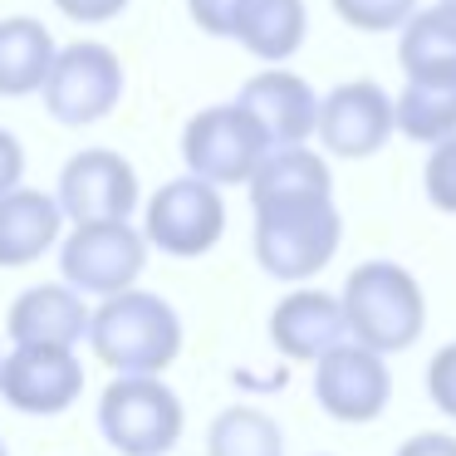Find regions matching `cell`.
Returning a JSON list of instances; mask_svg holds the SVG:
<instances>
[{
  "label": "cell",
  "mask_w": 456,
  "mask_h": 456,
  "mask_svg": "<svg viewBox=\"0 0 456 456\" xmlns=\"http://www.w3.org/2000/svg\"><path fill=\"white\" fill-rule=\"evenodd\" d=\"M344 240V216L334 191L324 197H275L256 201V260L270 280L305 285L334 260Z\"/></svg>",
  "instance_id": "obj_1"
},
{
  "label": "cell",
  "mask_w": 456,
  "mask_h": 456,
  "mask_svg": "<svg viewBox=\"0 0 456 456\" xmlns=\"http://www.w3.org/2000/svg\"><path fill=\"white\" fill-rule=\"evenodd\" d=\"M89 348L113 373H162L182 354V319L152 289H118L89 319Z\"/></svg>",
  "instance_id": "obj_2"
},
{
  "label": "cell",
  "mask_w": 456,
  "mask_h": 456,
  "mask_svg": "<svg viewBox=\"0 0 456 456\" xmlns=\"http://www.w3.org/2000/svg\"><path fill=\"white\" fill-rule=\"evenodd\" d=\"M338 305L348 319V338L378 348V354H403L427 329V295L417 275L397 260H363L348 270Z\"/></svg>",
  "instance_id": "obj_3"
},
{
  "label": "cell",
  "mask_w": 456,
  "mask_h": 456,
  "mask_svg": "<svg viewBox=\"0 0 456 456\" xmlns=\"http://www.w3.org/2000/svg\"><path fill=\"white\" fill-rule=\"evenodd\" d=\"M187 407L162 373H113L99 397V432L118 456H167L182 442Z\"/></svg>",
  "instance_id": "obj_4"
},
{
  "label": "cell",
  "mask_w": 456,
  "mask_h": 456,
  "mask_svg": "<svg viewBox=\"0 0 456 456\" xmlns=\"http://www.w3.org/2000/svg\"><path fill=\"white\" fill-rule=\"evenodd\" d=\"M123 60L99 40H79L54 50V64L40 84L45 113L64 128H89L103 123L123 103Z\"/></svg>",
  "instance_id": "obj_5"
},
{
  "label": "cell",
  "mask_w": 456,
  "mask_h": 456,
  "mask_svg": "<svg viewBox=\"0 0 456 456\" xmlns=\"http://www.w3.org/2000/svg\"><path fill=\"white\" fill-rule=\"evenodd\" d=\"M142 236H148V246H158L172 260H197L207 250H216V240L226 236L221 187L197 177V172L162 182L148 197V211H142Z\"/></svg>",
  "instance_id": "obj_6"
},
{
  "label": "cell",
  "mask_w": 456,
  "mask_h": 456,
  "mask_svg": "<svg viewBox=\"0 0 456 456\" xmlns=\"http://www.w3.org/2000/svg\"><path fill=\"white\" fill-rule=\"evenodd\" d=\"M265 152H270L265 133H260V123L240 103H211V109L191 113L187 128H182V162H187V172L216 182V187L250 182V172L260 167Z\"/></svg>",
  "instance_id": "obj_7"
},
{
  "label": "cell",
  "mask_w": 456,
  "mask_h": 456,
  "mask_svg": "<svg viewBox=\"0 0 456 456\" xmlns=\"http://www.w3.org/2000/svg\"><path fill=\"white\" fill-rule=\"evenodd\" d=\"M60 270L64 285L109 299L138 285L148 270V236L128 221H74L69 240L60 246Z\"/></svg>",
  "instance_id": "obj_8"
},
{
  "label": "cell",
  "mask_w": 456,
  "mask_h": 456,
  "mask_svg": "<svg viewBox=\"0 0 456 456\" xmlns=\"http://www.w3.org/2000/svg\"><path fill=\"white\" fill-rule=\"evenodd\" d=\"M314 397L334 422H373L387 412V397H393V373H387V354L344 338L334 344L314 368Z\"/></svg>",
  "instance_id": "obj_9"
},
{
  "label": "cell",
  "mask_w": 456,
  "mask_h": 456,
  "mask_svg": "<svg viewBox=\"0 0 456 456\" xmlns=\"http://www.w3.org/2000/svg\"><path fill=\"white\" fill-rule=\"evenodd\" d=\"M84 393V363L64 344H15L0 358V397L25 417H60Z\"/></svg>",
  "instance_id": "obj_10"
},
{
  "label": "cell",
  "mask_w": 456,
  "mask_h": 456,
  "mask_svg": "<svg viewBox=\"0 0 456 456\" xmlns=\"http://www.w3.org/2000/svg\"><path fill=\"white\" fill-rule=\"evenodd\" d=\"M397 133V113L387 89H378L373 79H348L338 89H329L319 99V123L314 138L324 142V152L344 162H363L373 152L387 148V138Z\"/></svg>",
  "instance_id": "obj_11"
},
{
  "label": "cell",
  "mask_w": 456,
  "mask_h": 456,
  "mask_svg": "<svg viewBox=\"0 0 456 456\" xmlns=\"http://www.w3.org/2000/svg\"><path fill=\"white\" fill-rule=\"evenodd\" d=\"M54 197L69 221H128L138 211V172L113 148H84L64 162Z\"/></svg>",
  "instance_id": "obj_12"
},
{
  "label": "cell",
  "mask_w": 456,
  "mask_h": 456,
  "mask_svg": "<svg viewBox=\"0 0 456 456\" xmlns=\"http://www.w3.org/2000/svg\"><path fill=\"white\" fill-rule=\"evenodd\" d=\"M236 103L260 123L270 148H289V142H309L319 123V94L309 89L305 74L285 69V64H270V69L250 74L240 84Z\"/></svg>",
  "instance_id": "obj_13"
},
{
  "label": "cell",
  "mask_w": 456,
  "mask_h": 456,
  "mask_svg": "<svg viewBox=\"0 0 456 456\" xmlns=\"http://www.w3.org/2000/svg\"><path fill=\"white\" fill-rule=\"evenodd\" d=\"M348 338V319L338 295L324 289H289L275 309H270V344L295 363H319L334 344Z\"/></svg>",
  "instance_id": "obj_14"
},
{
  "label": "cell",
  "mask_w": 456,
  "mask_h": 456,
  "mask_svg": "<svg viewBox=\"0 0 456 456\" xmlns=\"http://www.w3.org/2000/svg\"><path fill=\"white\" fill-rule=\"evenodd\" d=\"M94 309L84 305V295L74 285H35L5 314V334L11 344H84L89 338Z\"/></svg>",
  "instance_id": "obj_15"
},
{
  "label": "cell",
  "mask_w": 456,
  "mask_h": 456,
  "mask_svg": "<svg viewBox=\"0 0 456 456\" xmlns=\"http://www.w3.org/2000/svg\"><path fill=\"white\" fill-rule=\"evenodd\" d=\"M60 197H45L35 187H11L0 197V270L35 265L45 250L60 246Z\"/></svg>",
  "instance_id": "obj_16"
},
{
  "label": "cell",
  "mask_w": 456,
  "mask_h": 456,
  "mask_svg": "<svg viewBox=\"0 0 456 456\" xmlns=\"http://www.w3.org/2000/svg\"><path fill=\"white\" fill-rule=\"evenodd\" d=\"M305 35H309L305 0H240L236 5L231 40L265 64H285L289 54H299Z\"/></svg>",
  "instance_id": "obj_17"
},
{
  "label": "cell",
  "mask_w": 456,
  "mask_h": 456,
  "mask_svg": "<svg viewBox=\"0 0 456 456\" xmlns=\"http://www.w3.org/2000/svg\"><path fill=\"white\" fill-rule=\"evenodd\" d=\"M397 64L407 79L456 84V5L436 0L432 11H412L397 40Z\"/></svg>",
  "instance_id": "obj_18"
},
{
  "label": "cell",
  "mask_w": 456,
  "mask_h": 456,
  "mask_svg": "<svg viewBox=\"0 0 456 456\" xmlns=\"http://www.w3.org/2000/svg\"><path fill=\"white\" fill-rule=\"evenodd\" d=\"M54 35L35 15H11L0 20V99H25L40 94L45 74L54 64Z\"/></svg>",
  "instance_id": "obj_19"
},
{
  "label": "cell",
  "mask_w": 456,
  "mask_h": 456,
  "mask_svg": "<svg viewBox=\"0 0 456 456\" xmlns=\"http://www.w3.org/2000/svg\"><path fill=\"white\" fill-rule=\"evenodd\" d=\"M246 187H250V207L275 197H324V191H334V172L305 142H289V148H270L260 158V167L250 172Z\"/></svg>",
  "instance_id": "obj_20"
},
{
  "label": "cell",
  "mask_w": 456,
  "mask_h": 456,
  "mask_svg": "<svg viewBox=\"0 0 456 456\" xmlns=\"http://www.w3.org/2000/svg\"><path fill=\"white\" fill-rule=\"evenodd\" d=\"M397 113V133L412 142H442L456 133V84H427V79H407L403 94L393 99Z\"/></svg>",
  "instance_id": "obj_21"
},
{
  "label": "cell",
  "mask_w": 456,
  "mask_h": 456,
  "mask_svg": "<svg viewBox=\"0 0 456 456\" xmlns=\"http://www.w3.org/2000/svg\"><path fill=\"white\" fill-rule=\"evenodd\" d=\"M207 456H285V432L260 407H226L207 427Z\"/></svg>",
  "instance_id": "obj_22"
},
{
  "label": "cell",
  "mask_w": 456,
  "mask_h": 456,
  "mask_svg": "<svg viewBox=\"0 0 456 456\" xmlns=\"http://www.w3.org/2000/svg\"><path fill=\"white\" fill-rule=\"evenodd\" d=\"M412 11H417V0H334L338 20L354 25V30H363V35L403 30Z\"/></svg>",
  "instance_id": "obj_23"
},
{
  "label": "cell",
  "mask_w": 456,
  "mask_h": 456,
  "mask_svg": "<svg viewBox=\"0 0 456 456\" xmlns=\"http://www.w3.org/2000/svg\"><path fill=\"white\" fill-rule=\"evenodd\" d=\"M427 201L446 216H456V133L442 142H432L427 158Z\"/></svg>",
  "instance_id": "obj_24"
},
{
  "label": "cell",
  "mask_w": 456,
  "mask_h": 456,
  "mask_svg": "<svg viewBox=\"0 0 456 456\" xmlns=\"http://www.w3.org/2000/svg\"><path fill=\"white\" fill-rule=\"evenodd\" d=\"M427 397H432L436 412L456 417V344L432 354V363H427Z\"/></svg>",
  "instance_id": "obj_25"
},
{
  "label": "cell",
  "mask_w": 456,
  "mask_h": 456,
  "mask_svg": "<svg viewBox=\"0 0 456 456\" xmlns=\"http://www.w3.org/2000/svg\"><path fill=\"white\" fill-rule=\"evenodd\" d=\"M236 5L240 0H187V15H191V25H197L201 35L231 40V30H236Z\"/></svg>",
  "instance_id": "obj_26"
},
{
  "label": "cell",
  "mask_w": 456,
  "mask_h": 456,
  "mask_svg": "<svg viewBox=\"0 0 456 456\" xmlns=\"http://www.w3.org/2000/svg\"><path fill=\"white\" fill-rule=\"evenodd\" d=\"M54 5H60V15H69L79 25H103L128 11V0H54Z\"/></svg>",
  "instance_id": "obj_27"
},
{
  "label": "cell",
  "mask_w": 456,
  "mask_h": 456,
  "mask_svg": "<svg viewBox=\"0 0 456 456\" xmlns=\"http://www.w3.org/2000/svg\"><path fill=\"white\" fill-rule=\"evenodd\" d=\"M20 177H25V148H20L15 133L0 128V197L11 187H20Z\"/></svg>",
  "instance_id": "obj_28"
},
{
  "label": "cell",
  "mask_w": 456,
  "mask_h": 456,
  "mask_svg": "<svg viewBox=\"0 0 456 456\" xmlns=\"http://www.w3.org/2000/svg\"><path fill=\"white\" fill-rule=\"evenodd\" d=\"M397 456H456V436L452 432H417L397 446Z\"/></svg>",
  "instance_id": "obj_29"
},
{
  "label": "cell",
  "mask_w": 456,
  "mask_h": 456,
  "mask_svg": "<svg viewBox=\"0 0 456 456\" xmlns=\"http://www.w3.org/2000/svg\"><path fill=\"white\" fill-rule=\"evenodd\" d=\"M0 456H11V452H5V442H0Z\"/></svg>",
  "instance_id": "obj_30"
},
{
  "label": "cell",
  "mask_w": 456,
  "mask_h": 456,
  "mask_svg": "<svg viewBox=\"0 0 456 456\" xmlns=\"http://www.w3.org/2000/svg\"><path fill=\"white\" fill-rule=\"evenodd\" d=\"M446 5H456V0H446Z\"/></svg>",
  "instance_id": "obj_31"
}]
</instances>
